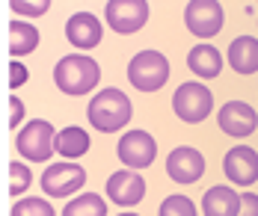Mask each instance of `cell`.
Wrapping results in <instances>:
<instances>
[{
  "label": "cell",
  "mask_w": 258,
  "mask_h": 216,
  "mask_svg": "<svg viewBox=\"0 0 258 216\" xmlns=\"http://www.w3.org/2000/svg\"><path fill=\"white\" fill-rule=\"evenodd\" d=\"M53 83L62 95L69 98H80V95H89L98 83H101V65L86 56L83 51L80 54H69L62 56L56 65H53Z\"/></svg>",
  "instance_id": "cell-1"
},
{
  "label": "cell",
  "mask_w": 258,
  "mask_h": 216,
  "mask_svg": "<svg viewBox=\"0 0 258 216\" xmlns=\"http://www.w3.org/2000/svg\"><path fill=\"white\" fill-rule=\"evenodd\" d=\"M131 116H134L131 98L122 89H116V86L101 89L98 95H92V101H89V107H86L89 125H92L95 131H101V134H116V131L128 128Z\"/></svg>",
  "instance_id": "cell-2"
},
{
  "label": "cell",
  "mask_w": 258,
  "mask_h": 216,
  "mask_svg": "<svg viewBox=\"0 0 258 216\" xmlns=\"http://www.w3.org/2000/svg\"><path fill=\"white\" fill-rule=\"evenodd\" d=\"M128 80L137 92H157V89H163L166 80H169V59L160 51H155V48L134 54L128 62Z\"/></svg>",
  "instance_id": "cell-3"
},
{
  "label": "cell",
  "mask_w": 258,
  "mask_h": 216,
  "mask_svg": "<svg viewBox=\"0 0 258 216\" xmlns=\"http://www.w3.org/2000/svg\"><path fill=\"white\" fill-rule=\"evenodd\" d=\"M53 139H56V131H53L51 122L48 119H33L15 136V151L30 163H48L56 151Z\"/></svg>",
  "instance_id": "cell-4"
},
{
  "label": "cell",
  "mask_w": 258,
  "mask_h": 216,
  "mask_svg": "<svg viewBox=\"0 0 258 216\" xmlns=\"http://www.w3.org/2000/svg\"><path fill=\"white\" fill-rule=\"evenodd\" d=\"M214 110V92L205 83L193 80V83H181L172 95V113L178 116L184 125H199L205 122Z\"/></svg>",
  "instance_id": "cell-5"
},
{
  "label": "cell",
  "mask_w": 258,
  "mask_h": 216,
  "mask_svg": "<svg viewBox=\"0 0 258 216\" xmlns=\"http://www.w3.org/2000/svg\"><path fill=\"white\" fill-rule=\"evenodd\" d=\"M83 187H86V169L78 166L75 160L51 163L42 172V189L51 198H69V195H75Z\"/></svg>",
  "instance_id": "cell-6"
},
{
  "label": "cell",
  "mask_w": 258,
  "mask_h": 216,
  "mask_svg": "<svg viewBox=\"0 0 258 216\" xmlns=\"http://www.w3.org/2000/svg\"><path fill=\"white\" fill-rule=\"evenodd\" d=\"M104 18L113 33L131 36L149 24V0H107Z\"/></svg>",
  "instance_id": "cell-7"
},
{
  "label": "cell",
  "mask_w": 258,
  "mask_h": 216,
  "mask_svg": "<svg viewBox=\"0 0 258 216\" xmlns=\"http://www.w3.org/2000/svg\"><path fill=\"white\" fill-rule=\"evenodd\" d=\"M116 154H119L122 166L143 172V169H149V166L155 163L157 142L149 131H128V134H122V139H119Z\"/></svg>",
  "instance_id": "cell-8"
},
{
  "label": "cell",
  "mask_w": 258,
  "mask_h": 216,
  "mask_svg": "<svg viewBox=\"0 0 258 216\" xmlns=\"http://www.w3.org/2000/svg\"><path fill=\"white\" fill-rule=\"evenodd\" d=\"M223 21L226 15H223L220 0H190L184 9V24L199 39H214L223 30Z\"/></svg>",
  "instance_id": "cell-9"
},
{
  "label": "cell",
  "mask_w": 258,
  "mask_h": 216,
  "mask_svg": "<svg viewBox=\"0 0 258 216\" xmlns=\"http://www.w3.org/2000/svg\"><path fill=\"white\" fill-rule=\"evenodd\" d=\"M166 175H169L175 184H181V187L196 184V181L205 175V157H202V151L193 148V145H178V148H172L169 157H166Z\"/></svg>",
  "instance_id": "cell-10"
},
{
  "label": "cell",
  "mask_w": 258,
  "mask_h": 216,
  "mask_svg": "<svg viewBox=\"0 0 258 216\" xmlns=\"http://www.w3.org/2000/svg\"><path fill=\"white\" fill-rule=\"evenodd\" d=\"M107 198L113 201V204H119V207H134V204H140L143 198H146V181H143V175L137 172V169H119V172H113L110 178H107Z\"/></svg>",
  "instance_id": "cell-11"
},
{
  "label": "cell",
  "mask_w": 258,
  "mask_h": 216,
  "mask_svg": "<svg viewBox=\"0 0 258 216\" xmlns=\"http://www.w3.org/2000/svg\"><path fill=\"white\" fill-rule=\"evenodd\" d=\"M223 172L234 187H252L258 181V151L249 145H234L223 157Z\"/></svg>",
  "instance_id": "cell-12"
},
{
  "label": "cell",
  "mask_w": 258,
  "mask_h": 216,
  "mask_svg": "<svg viewBox=\"0 0 258 216\" xmlns=\"http://www.w3.org/2000/svg\"><path fill=\"white\" fill-rule=\"evenodd\" d=\"M217 125H220V131L226 136L243 139V136H249L258 128V113L246 101H229L217 113Z\"/></svg>",
  "instance_id": "cell-13"
},
{
  "label": "cell",
  "mask_w": 258,
  "mask_h": 216,
  "mask_svg": "<svg viewBox=\"0 0 258 216\" xmlns=\"http://www.w3.org/2000/svg\"><path fill=\"white\" fill-rule=\"evenodd\" d=\"M101 36H104V24L92 12H75L66 21V39L72 42V48L92 51V48L101 45Z\"/></svg>",
  "instance_id": "cell-14"
},
{
  "label": "cell",
  "mask_w": 258,
  "mask_h": 216,
  "mask_svg": "<svg viewBox=\"0 0 258 216\" xmlns=\"http://www.w3.org/2000/svg\"><path fill=\"white\" fill-rule=\"evenodd\" d=\"M240 210V192H234L226 184L205 189L202 195V213L205 216H237Z\"/></svg>",
  "instance_id": "cell-15"
},
{
  "label": "cell",
  "mask_w": 258,
  "mask_h": 216,
  "mask_svg": "<svg viewBox=\"0 0 258 216\" xmlns=\"http://www.w3.org/2000/svg\"><path fill=\"white\" fill-rule=\"evenodd\" d=\"M187 65H190V71L199 77V80H214V77H220V71H223V54L214 48V45H196L190 54H187Z\"/></svg>",
  "instance_id": "cell-16"
},
{
  "label": "cell",
  "mask_w": 258,
  "mask_h": 216,
  "mask_svg": "<svg viewBox=\"0 0 258 216\" xmlns=\"http://www.w3.org/2000/svg\"><path fill=\"white\" fill-rule=\"evenodd\" d=\"M229 65L237 74H255L258 71V39L255 36H237L229 42Z\"/></svg>",
  "instance_id": "cell-17"
},
{
  "label": "cell",
  "mask_w": 258,
  "mask_h": 216,
  "mask_svg": "<svg viewBox=\"0 0 258 216\" xmlns=\"http://www.w3.org/2000/svg\"><path fill=\"white\" fill-rule=\"evenodd\" d=\"M53 148H56V154H62L66 160H78L83 157L86 151H89V134L78 128V125H69V128H62L56 139H53Z\"/></svg>",
  "instance_id": "cell-18"
},
{
  "label": "cell",
  "mask_w": 258,
  "mask_h": 216,
  "mask_svg": "<svg viewBox=\"0 0 258 216\" xmlns=\"http://www.w3.org/2000/svg\"><path fill=\"white\" fill-rule=\"evenodd\" d=\"M36 48H39V30L33 24H24L21 18L9 21V54H12V59L33 54Z\"/></svg>",
  "instance_id": "cell-19"
},
{
  "label": "cell",
  "mask_w": 258,
  "mask_h": 216,
  "mask_svg": "<svg viewBox=\"0 0 258 216\" xmlns=\"http://www.w3.org/2000/svg\"><path fill=\"white\" fill-rule=\"evenodd\" d=\"M62 216H107V201L95 192H80L62 207Z\"/></svg>",
  "instance_id": "cell-20"
},
{
  "label": "cell",
  "mask_w": 258,
  "mask_h": 216,
  "mask_svg": "<svg viewBox=\"0 0 258 216\" xmlns=\"http://www.w3.org/2000/svg\"><path fill=\"white\" fill-rule=\"evenodd\" d=\"M9 216H56V210L51 207L48 198H42V195H27V198H15Z\"/></svg>",
  "instance_id": "cell-21"
},
{
  "label": "cell",
  "mask_w": 258,
  "mask_h": 216,
  "mask_svg": "<svg viewBox=\"0 0 258 216\" xmlns=\"http://www.w3.org/2000/svg\"><path fill=\"white\" fill-rule=\"evenodd\" d=\"M30 184H33L30 166H24L21 160L9 163V195H12V198H21L27 189H30Z\"/></svg>",
  "instance_id": "cell-22"
},
{
  "label": "cell",
  "mask_w": 258,
  "mask_h": 216,
  "mask_svg": "<svg viewBox=\"0 0 258 216\" xmlns=\"http://www.w3.org/2000/svg\"><path fill=\"white\" fill-rule=\"evenodd\" d=\"M157 216H199V210H196V204H193L187 195L175 192V195H166V198L160 201Z\"/></svg>",
  "instance_id": "cell-23"
},
{
  "label": "cell",
  "mask_w": 258,
  "mask_h": 216,
  "mask_svg": "<svg viewBox=\"0 0 258 216\" xmlns=\"http://www.w3.org/2000/svg\"><path fill=\"white\" fill-rule=\"evenodd\" d=\"M9 6L21 18H39L51 9V0H9Z\"/></svg>",
  "instance_id": "cell-24"
},
{
  "label": "cell",
  "mask_w": 258,
  "mask_h": 216,
  "mask_svg": "<svg viewBox=\"0 0 258 216\" xmlns=\"http://www.w3.org/2000/svg\"><path fill=\"white\" fill-rule=\"evenodd\" d=\"M30 77V68H27L21 59H12L9 62V89H21Z\"/></svg>",
  "instance_id": "cell-25"
},
{
  "label": "cell",
  "mask_w": 258,
  "mask_h": 216,
  "mask_svg": "<svg viewBox=\"0 0 258 216\" xmlns=\"http://www.w3.org/2000/svg\"><path fill=\"white\" fill-rule=\"evenodd\" d=\"M21 119H24V104H21L18 95H12V98H9V128L18 131V128H21Z\"/></svg>",
  "instance_id": "cell-26"
},
{
  "label": "cell",
  "mask_w": 258,
  "mask_h": 216,
  "mask_svg": "<svg viewBox=\"0 0 258 216\" xmlns=\"http://www.w3.org/2000/svg\"><path fill=\"white\" fill-rule=\"evenodd\" d=\"M237 216H258V195L255 192H240V210Z\"/></svg>",
  "instance_id": "cell-27"
},
{
  "label": "cell",
  "mask_w": 258,
  "mask_h": 216,
  "mask_svg": "<svg viewBox=\"0 0 258 216\" xmlns=\"http://www.w3.org/2000/svg\"><path fill=\"white\" fill-rule=\"evenodd\" d=\"M119 216H140V213H119Z\"/></svg>",
  "instance_id": "cell-28"
}]
</instances>
